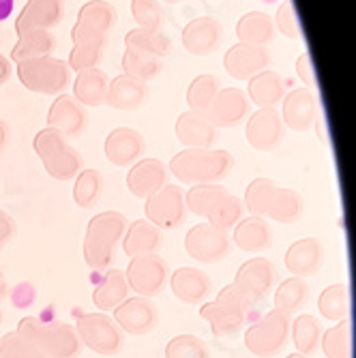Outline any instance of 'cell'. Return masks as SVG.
<instances>
[{
	"label": "cell",
	"mask_w": 356,
	"mask_h": 358,
	"mask_svg": "<svg viewBox=\"0 0 356 358\" xmlns=\"http://www.w3.org/2000/svg\"><path fill=\"white\" fill-rule=\"evenodd\" d=\"M127 217L118 210L97 213L84 234V262L92 271H108L116 257V249L127 230Z\"/></svg>",
	"instance_id": "cell-1"
},
{
	"label": "cell",
	"mask_w": 356,
	"mask_h": 358,
	"mask_svg": "<svg viewBox=\"0 0 356 358\" xmlns=\"http://www.w3.org/2000/svg\"><path fill=\"white\" fill-rule=\"evenodd\" d=\"M234 168V159L228 150L213 148H185L168 164V172L180 185H206L219 182Z\"/></svg>",
	"instance_id": "cell-2"
},
{
	"label": "cell",
	"mask_w": 356,
	"mask_h": 358,
	"mask_svg": "<svg viewBox=\"0 0 356 358\" xmlns=\"http://www.w3.org/2000/svg\"><path fill=\"white\" fill-rule=\"evenodd\" d=\"M15 331L30 339L37 348H41L48 358H78L82 352V341L76 333V327H71V324H45L39 317L28 315L17 322Z\"/></svg>",
	"instance_id": "cell-3"
},
{
	"label": "cell",
	"mask_w": 356,
	"mask_h": 358,
	"mask_svg": "<svg viewBox=\"0 0 356 358\" xmlns=\"http://www.w3.org/2000/svg\"><path fill=\"white\" fill-rule=\"evenodd\" d=\"M35 152L41 159V164L45 168V172L60 180V182H67L73 180L80 170H82V155L69 144V140L64 138L60 131L56 129H41V131L35 136Z\"/></svg>",
	"instance_id": "cell-4"
},
{
	"label": "cell",
	"mask_w": 356,
	"mask_h": 358,
	"mask_svg": "<svg viewBox=\"0 0 356 358\" xmlns=\"http://www.w3.org/2000/svg\"><path fill=\"white\" fill-rule=\"evenodd\" d=\"M17 76L28 90L41 94H62L71 86V69L67 60L54 56L17 62Z\"/></svg>",
	"instance_id": "cell-5"
},
{
	"label": "cell",
	"mask_w": 356,
	"mask_h": 358,
	"mask_svg": "<svg viewBox=\"0 0 356 358\" xmlns=\"http://www.w3.org/2000/svg\"><path fill=\"white\" fill-rule=\"evenodd\" d=\"M290 324H292V317L279 309H271L247 329L245 348L257 358L279 356L290 341Z\"/></svg>",
	"instance_id": "cell-6"
},
{
	"label": "cell",
	"mask_w": 356,
	"mask_h": 358,
	"mask_svg": "<svg viewBox=\"0 0 356 358\" xmlns=\"http://www.w3.org/2000/svg\"><path fill=\"white\" fill-rule=\"evenodd\" d=\"M76 333L90 352L99 356H116L124 345V333L110 313H84L76 324Z\"/></svg>",
	"instance_id": "cell-7"
},
{
	"label": "cell",
	"mask_w": 356,
	"mask_h": 358,
	"mask_svg": "<svg viewBox=\"0 0 356 358\" xmlns=\"http://www.w3.org/2000/svg\"><path fill=\"white\" fill-rule=\"evenodd\" d=\"M116 22L118 13L114 5L106 0H90L78 13V22L71 30V41L73 45H106V39Z\"/></svg>",
	"instance_id": "cell-8"
},
{
	"label": "cell",
	"mask_w": 356,
	"mask_h": 358,
	"mask_svg": "<svg viewBox=\"0 0 356 358\" xmlns=\"http://www.w3.org/2000/svg\"><path fill=\"white\" fill-rule=\"evenodd\" d=\"M122 273H124L129 289L136 292V296H144V299L159 296L170 279V266L164 259V255H159V253L131 257L127 271Z\"/></svg>",
	"instance_id": "cell-9"
},
{
	"label": "cell",
	"mask_w": 356,
	"mask_h": 358,
	"mask_svg": "<svg viewBox=\"0 0 356 358\" xmlns=\"http://www.w3.org/2000/svg\"><path fill=\"white\" fill-rule=\"evenodd\" d=\"M185 251L189 257L202 264H217L232 251V238L228 232L217 230L208 221L196 223L185 236Z\"/></svg>",
	"instance_id": "cell-10"
},
{
	"label": "cell",
	"mask_w": 356,
	"mask_h": 358,
	"mask_svg": "<svg viewBox=\"0 0 356 358\" xmlns=\"http://www.w3.org/2000/svg\"><path fill=\"white\" fill-rule=\"evenodd\" d=\"M146 221L157 225L159 230H174L187 219L185 191L178 185H166L144 200Z\"/></svg>",
	"instance_id": "cell-11"
},
{
	"label": "cell",
	"mask_w": 356,
	"mask_h": 358,
	"mask_svg": "<svg viewBox=\"0 0 356 358\" xmlns=\"http://www.w3.org/2000/svg\"><path fill=\"white\" fill-rule=\"evenodd\" d=\"M112 317L124 335L142 337L159 324V309L152 299L129 296L112 311Z\"/></svg>",
	"instance_id": "cell-12"
},
{
	"label": "cell",
	"mask_w": 356,
	"mask_h": 358,
	"mask_svg": "<svg viewBox=\"0 0 356 358\" xmlns=\"http://www.w3.org/2000/svg\"><path fill=\"white\" fill-rule=\"evenodd\" d=\"M245 138L251 148L260 152L275 150L285 138V124L277 108H257V112L247 120Z\"/></svg>",
	"instance_id": "cell-13"
},
{
	"label": "cell",
	"mask_w": 356,
	"mask_h": 358,
	"mask_svg": "<svg viewBox=\"0 0 356 358\" xmlns=\"http://www.w3.org/2000/svg\"><path fill=\"white\" fill-rule=\"evenodd\" d=\"M234 283L253 303H260L277 285V268L269 257H262V255L251 257L247 262H243L241 268L236 271Z\"/></svg>",
	"instance_id": "cell-14"
},
{
	"label": "cell",
	"mask_w": 356,
	"mask_h": 358,
	"mask_svg": "<svg viewBox=\"0 0 356 358\" xmlns=\"http://www.w3.org/2000/svg\"><path fill=\"white\" fill-rule=\"evenodd\" d=\"M106 159L116 168H131L146 152L144 136L131 127H116L104 142Z\"/></svg>",
	"instance_id": "cell-15"
},
{
	"label": "cell",
	"mask_w": 356,
	"mask_h": 358,
	"mask_svg": "<svg viewBox=\"0 0 356 358\" xmlns=\"http://www.w3.org/2000/svg\"><path fill=\"white\" fill-rule=\"evenodd\" d=\"M271 54L264 45L236 43L223 56V67L234 80H249L269 67Z\"/></svg>",
	"instance_id": "cell-16"
},
{
	"label": "cell",
	"mask_w": 356,
	"mask_h": 358,
	"mask_svg": "<svg viewBox=\"0 0 356 358\" xmlns=\"http://www.w3.org/2000/svg\"><path fill=\"white\" fill-rule=\"evenodd\" d=\"M168 176H170L168 166L161 159H155V157L140 159L127 174V189L131 191L136 198L146 200L148 195H152L155 191L168 185Z\"/></svg>",
	"instance_id": "cell-17"
},
{
	"label": "cell",
	"mask_w": 356,
	"mask_h": 358,
	"mask_svg": "<svg viewBox=\"0 0 356 358\" xmlns=\"http://www.w3.org/2000/svg\"><path fill=\"white\" fill-rule=\"evenodd\" d=\"M325 262V247L315 236H305L292 243L285 251V268L292 277H313Z\"/></svg>",
	"instance_id": "cell-18"
},
{
	"label": "cell",
	"mask_w": 356,
	"mask_h": 358,
	"mask_svg": "<svg viewBox=\"0 0 356 358\" xmlns=\"http://www.w3.org/2000/svg\"><path fill=\"white\" fill-rule=\"evenodd\" d=\"M223 39V28L219 20L211 15H202L191 20L183 30V45L193 56H208L213 54Z\"/></svg>",
	"instance_id": "cell-19"
},
{
	"label": "cell",
	"mask_w": 356,
	"mask_h": 358,
	"mask_svg": "<svg viewBox=\"0 0 356 358\" xmlns=\"http://www.w3.org/2000/svg\"><path fill=\"white\" fill-rule=\"evenodd\" d=\"M170 287L174 296L185 305H202L211 296L213 281L211 277L196 268V266H183L170 275Z\"/></svg>",
	"instance_id": "cell-20"
},
{
	"label": "cell",
	"mask_w": 356,
	"mask_h": 358,
	"mask_svg": "<svg viewBox=\"0 0 356 358\" xmlns=\"http://www.w3.org/2000/svg\"><path fill=\"white\" fill-rule=\"evenodd\" d=\"M48 127L60 131L64 138H80L86 129V112L73 94H58L48 112Z\"/></svg>",
	"instance_id": "cell-21"
},
{
	"label": "cell",
	"mask_w": 356,
	"mask_h": 358,
	"mask_svg": "<svg viewBox=\"0 0 356 358\" xmlns=\"http://www.w3.org/2000/svg\"><path fill=\"white\" fill-rule=\"evenodd\" d=\"M249 114V99L241 88H219L208 110V120L215 127H236Z\"/></svg>",
	"instance_id": "cell-22"
},
{
	"label": "cell",
	"mask_w": 356,
	"mask_h": 358,
	"mask_svg": "<svg viewBox=\"0 0 356 358\" xmlns=\"http://www.w3.org/2000/svg\"><path fill=\"white\" fill-rule=\"evenodd\" d=\"M318 112V99L309 88L290 90L281 101V120L294 131H307L313 124Z\"/></svg>",
	"instance_id": "cell-23"
},
{
	"label": "cell",
	"mask_w": 356,
	"mask_h": 358,
	"mask_svg": "<svg viewBox=\"0 0 356 358\" xmlns=\"http://www.w3.org/2000/svg\"><path fill=\"white\" fill-rule=\"evenodd\" d=\"M64 20V7L60 0H28L15 20L17 35L26 30H50Z\"/></svg>",
	"instance_id": "cell-24"
},
{
	"label": "cell",
	"mask_w": 356,
	"mask_h": 358,
	"mask_svg": "<svg viewBox=\"0 0 356 358\" xmlns=\"http://www.w3.org/2000/svg\"><path fill=\"white\" fill-rule=\"evenodd\" d=\"M176 138L187 148H213L217 140V127L208 120V116L198 112H183L174 124Z\"/></svg>",
	"instance_id": "cell-25"
},
{
	"label": "cell",
	"mask_w": 356,
	"mask_h": 358,
	"mask_svg": "<svg viewBox=\"0 0 356 358\" xmlns=\"http://www.w3.org/2000/svg\"><path fill=\"white\" fill-rule=\"evenodd\" d=\"M122 253L127 257H138L146 253H159L164 247V230H159L146 219H138L127 225V230L120 241Z\"/></svg>",
	"instance_id": "cell-26"
},
{
	"label": "cell",
	"mask_w": 356,
	"mask_h": 358,
	"mask_svg": "<svg viewBox=\"0 0 356 358\" xmlns=\"http://www.w3.org/2000/svg\"><path fill=\"white\" fill-rule=\"evenodd\" d=\"M232 243L245 253H264L273 245L271 223L255 215L243 217L232 230Z\"/></svg>",
	"instance_id": "cell-27"
},
{
	"label": "cell",
	"mask_w": 356,
	"mask_h": 358,
	"mask_svg": "<svg viewBox=\"0 0 356 358\" xmlns=\"http://www.w3.org/2000/svg\"><path fill=\"white\" fill-rule=\"evenodd\" d=\"M148 99V86L146 82H140L136 78H129L124 73L116 76L106 94V103L116 108V110H138L146 103Z\"/></svg>",
	"instance_id": "cell-28"
},
{
	"label": "cell",
	"mask_w": 356,
	"mask_h": 358,
	"mask_svg": "<svg viewBox=\"0 0 356 358\" xmlns=\"http://www.w3.org/2000/svg\"><path fill=\"white\" fill-rule=\"evenodd\" d=\"M129 285L124 273L118 268H108L92 292V303L101 313H112L124 299H129Z\"/></svg>",
	"instance_id": "cell-29"
},
{
	"label": "cell",
	"mask_w": 356,
	"mask_h": 358,
	"mask_svg": "<svg viewBox=\"0 0 356 358\" xmlns=\"http://www.w3.org/2000/svg\"><path fill=\"white\" fill-rule=\"evenodd\" d=\"M249 101L257 108H277L285 96V82L277 71H260L249 78Z\"/></svg>",
	"instance_id": "cell-30"
},
{
	"label": "cell",
	"mask_w": 356,
	"mask_h": 358,
	"mask_svg": "<svg viewBox=\"0 0 356 358\" xmlns=\"http://www.w3.org/2000/svg\"><path fill=\"white\" fill-rule=\"evenodd\" d=\"M303 210H305V200L299 191L287 189V187H277L264 219H271L281 225H290V223H297L303 217Z\"/></svg>",
	"instance_id": "cell-31"
},
{
	"label": "cell",
	"mask_w": 356,
	"mask_h": 358,
	"mask_svg": "<svg viewBox=\"0 0 356 358\" xmlns=\"http://www.w3.org/2000/svg\"><path fill=\"white\" fill-rule=\"evenodd\" d=\"M110 78L101 69H88L78 73L73 82V96L78 103L86 108H99L106 103V94H108Z\"/></svg>",
	"instance_id": "cell-32"
},
{
	"label": "cell",
	"mask_w": 356,
	"mask_h": 358,
	"mask_svg": "<svg viewBox=\"0 0 356 358\" xmlns=\"http://www.w3.org/2000/svg\"><path fill=\"white\" fill-rule=\"evenodd\" d=\"M322 333H325L322 322L311 313H301L290 324V341L294 343L297 352L305 356H313L320 350Z\"/></svg>",
	"instance_id": "cell-33"
},
{
	"label": "cell",
	"mask_w": 356,
	"mask_h": 358,
	"mask_svg": "<svg viewBox=\"0 0 356 358\" xmlns=\"http://www.w3.org/2000/svg\"><path fill=\"white\" fill-rule=\"evenodd\" d=\"M17 43L11 50V62H24L41 56H52L56 39L50 30H26L17 35Z\"/></svg>",
	"instance_id": "cell-34"
},
{
	"label": "cell",
	"mask_w": 356,
	"mask_h": 358,
	"mask_svg": "<svg viewBox=\"0 0 356 358\" xmlns=\"http://www.w3.org/2000/svg\"><path fill=\"white\" fill-rule=\"evenodd\" d=\"M236 35L241 43L266 45L275 37V24L264 11H249L236 24Z\"/></svg>",
	"instance_id": "cell-35"
},
{
	"label": "cell",
	"mask_w": 356,
	"mask_h": 358,
	"mask_svg": "<svg viewBox=\"0 0 356 358\" xmlns=\"http://www.w3.org/2000/svg\"><path fill=\"white\" fill-rule=\"evenodd\" d=\"M307 301H309V285L301 277H287L275 287V296H273L275 309L283 311L290 317L299 313L307 305Z\"/></svg>",
	"instance_id": "cell-36"
},
{
	"label": "cell",
	"mask_w": 356,
	"mask_h": 358,
	"mask_svg": "<svg viewBox=\"0 0 356 358\" xmlns=\"http://www.w3.org/2000/svg\"><path fill=\"white\" fill-rule=\"evenodd\" d=\"M230 191L219 182H206V185H191L185 193L187 213H193L196 217L206 219L211 210L228 195Z\"/></svg>",
	"instance_id": "cell-37"
},
{
	"label": "cell",
	"mask_w": 356,
	"mask_h": 358,
	"mask_svg": "<svg viewBox=\"0 0 356 358\" xmlns=\"http://www.w3.org/2000/svg\"><path fill=\"white\" fill-rule=\"evenodd\" d=\"M320 348L327 358H352L354 341H352V320H339L329 331L322 333Z\"/></svg>",
	"instance_id": "cell-38"
},
{
	"label": "cell",
	"mask_w": 356,
	"mask_h": 358,
	"mask_svg": "<svg viewBox=\"0 0 356 358\" xmlns=\"http://www.w3.org/2000/svg\"><path fill=\"white\" fill-rule=\"evenodd\" d=\"M124 48L129 50H138L157 58H164L170 54V39L164 35L161 30H146V28H134L127 32L124 37Z\"/></svg>",
	"instance_id": "cell-39"
},
{
	"label": "cell",
	"mask_w": 356,
	"mask_h": 358,
	"mask_svg": "<svg viewBox=\"0 0 356 358\" xmlns=\"http://www.w3.org/2000/svg\"><path fill=\"white\" fill-rule=\"evenodd\" d=\"M318 311L329 322H339L350 315V292L346 283H333L325 287L318 299Z\"/></svg>",
	"instance_id": "cell-40"
},
{
	"label": "cell",
	"mask_w": 356,
	"mask_h": 358,
	"mask_svg": "<svg viewBox=\"0 0 356 358\" xmlns=\"http://www.w3.org/2000/svg\"><path fill=\"white\" fill-rule=\"evenodd\" d=\"M200 315L211 324V329H213V333H215L217 337H232V335H236L238 331H243L245 322H247L245 315H236V313L225 311V309L219 307L215 301L202 303Z\"/></svg>",
	"instance_id": "cell-41"
},
{
	"label": "cell",
	"mask_w": 356,
	"mask_h": 358,
	"mask_svg": "<svg viewBox=\"0 0 356 358\" xmlns=\"http://www.w3.org/2000/svg\"><path fill=\"white\" fill-rule=\"evenodd\" d=\"M219 80L211 73H202L193 80L187 88V106L191 112H198V114H208L215 96L219 92Z\"/></svg>",
	"instance_id": "cell-42"
},
{
	"label": "cell",
	"mask_w": 356,
	"mask_h": 358,
	"mask_svg": "<svg viewBox=\"0 0 356 358\" xmlns=\"http://www.w3.org/2000/svg\"><path fill=\"white\" fill-rule=\"evenodd\" d=\"M104 193V176L99 174V170L92 168H82L80 174L76 176L73 182V202L80 208H92L97 206Z\"/></svg>",
	"instance_id": "cell-43"
},
{
	"label": "cell",
	"mask_w": 356,
	"mask_h": 358,
	"mask_svg": "<svg viewBox=\"0 0 356 358\" xmlns=\"http://www.w3.org/2000/svg\"><path fill=\"white\" fill-rule=\"evenodd\" d=\"M122 69H124V76H129V78H136L140 82H148L164 71V64H161V58H157V56L124 48Z\"/></svg>",
	"instance_id": "cell-44"
},
{
	"label": "cell",
	"mask_w": 356,
	"mask_h": 358,
	"mask_svg": "<svg viewBox=\"0 0 356 358\" xmlns=\"http://www.w3.org/2000/svg\"><path fill=\"white\" fill-rule=\"evenodd\" d=\"M279 185L271 178H253L249 185H247V191H245V198H243V204H245V210H249V215H255V217H264L266 215V208L271 204V198L273 193Z\"/></svg>",
	"instance_id": "cell-45"
},
{
	"label": "cell",
	"mask_w": 356,
	"mask_h": 358,
	"mask_svg": "<svg viewBox=\"0 0 356 358\" xmlns=\"http://www.w3.org/2000/svg\"><path fill=\"white\" fill-rule=\"evenodd\" d=\"M245 217V204L236 195L228 193L225 198L211 210V215L206 217V221L211 225H215L221 232H230L234 230V225Z\"/></svg>",
	"instance_id": "cell-46"
},
{
	"label": "cell",
	"mask_w": 356,
	"mask_h": 358,
	"mask_svg": "<svg viewBox=\"0 0 356 358\" xmlns=\"http://www.w3.org/2000/svg\"><path fill=\"white\" fill-rule=\"evenodd\" d=\"M0 358H48V356L30 339H26L17 331H11L5 337H0Z\"/></svg>",
	"instance_id": "cell-47"
},
{
	"label": "cell",
	"mask_w": 356,
	"mask_h": 358,
	"mask_svg": "<svg viewBox=\"0 0 356 358\" xmlns=\"http://www.w3.org/2000/svg\"><path fill=\"white\" fill-rule=\"evenodd\" d=\"M131 13L138 22V28L146 30H161L166 22L164 7L159 0H131Z\"/></svg>",
	"instance_id": "cell-48"
},
{
	"label": "cell",
	"mask_w": 356,
	"mask_h": 358,
	"mask_svg": "<svg viewBox=\"0 0 356 358\" xmlns=\"http://www.w3.org/2000/svg\"><path fill=\"white\" fill-rule=\"evenodd\" d=\"M166 358H211V354L200 337L176 335L166 345Z\"/></svg>",
	"instance_id": "cell-49"
},
{
	"label": "cell",
	"mask_w": 356,
	"mask_h": 358,
	"mask_svg": "<svg viewBox=\"0 0 356 358\" xmlns=\"http://www.w3.org/2000/svg\"><path fill=\"white\" fill-rule=\"evenodd\" d=\"M215 303H217L219 307H223L225 311L236 313V315H245V317H247V313H249V311L253 309V305H255L234 281L228 283V285H225V287L219 292L217 299H215Z\"/></svg>",
	"instance_id": "cell-50"
},
{
	"label": "cell",
	"mask_w": 356,
	"mask_h": 358,
	"mask_svg": "<svg viewBox=\"0 0 356 358\" xmlns=\"http://www.w3.org/2000/svg\"><path fill=\"white\" fill-rule=\"evenodd\" d=\"M104 50L106 45H73L71 54H69V69L71 71H88V69H97V64L104 58Z\"/></svg>",
	"instance_id": "cell-51"
},
{
	"label": "cell",
	"mask_w": 356,
	"mask_h": 358,
	"mask_svg": "<svg viewBox=\"0 0 356 358\" xmlns=\"http://www.w3.org/2000/svg\"><path fill=\"white\" fill-rule=\"evenodd\" d=\"M277 30L281 32L283 37L287 39H301V24H299V17L294 13V7L290 0H283L279 5L277 13H275V22Z\"/></svg>",
	"instance_id": "cell-52"
},
{
	"label": "cell",
	"mask_w": 356,
	"mask_h": 358,
	"mask_svg": "<svg viewBox=\"0 0 356 358\" xmlns=\"http://www.w3.org/2000/svg\"><path fill=\"white\" fill-rule=\"evenodd\" d=\"M297 73L299 78L303 80V84H307V88H313L318 86V80H315V71H313V64H311V56L305 52L297 58Z\"/></svg>",
	"instance_id": "cell-53"
},
{
	"label": "cell",
	"mask_w": 356,
	"mask_h": 358,
	"mask_svg": "<svg viewBox=\"0 0 356 358\" xmlns=\"http://www.w3.org/2000/svg\"><path fill=\"white\" fill-rule=\"evenodd\" d=\"M15 236V219L0 208V249H5Z\"/></svg>",
	"instance_id": "cell-54"
},
{
	"label": "cell",
	"mask_w": 356,
	"mask_h": 358,
	"mask_svg": "<svg viewBox=\"0 0 356 358\" xmlns=\"http://www.w3.org/2000/svg\"><path fill=\"white\" fill-rule=\"evenodd\" d=\"M11 73H13V62L7 56L0 54V86L11 78Z\"/></svg>",
	"instance_id": "cell-55"
},
{
	"label": "cell",
	"mask_w": 356,
	"mask_h": 358,
	"mask_svg": "<svg viewBox=\"0 0 356 358\" xmlns=\"http://www.w3.org/2000/svg\"><path fill=\"white\" fill-rule=\"evenodd\" d=\"M9 142H11V127L5 120H0V155L7 150Z\"/></svg>",
	"instance_id": "cell-56"
},
{
	"label": "cell",
	"mask_w": 356,
	"mask_h": 358,
	"mask_svg": "<svg viewBox=\"0 0 356 358\" xmlns=\"http://www.w3.org/2000/svg\"><path fill=\"white\" fill-rule=\"evenodd\" d=\"M15 7V0H0V24L7 22V17L13 13Z\"/></svg>",
	"instance_id": "cell-57"
},
{
	"label": "cell",
	"mask_w": 356,
	"mask_h": 358,
	"mask_svg": "<svg viewBox=\"0 0 356 358\" xmlns=\"http://www.w3.org/2000/svg\"><path fill=\"white\" fill-rule=\"evenodd\" d=\"M7 294V281H5V275H3V268H0V299Z\"/></svg>",
	"instance_id": "cell-58"
},
{
	"label": "cell",
	"mask_w": 356,
	"mask_h": 358,
	"mask_svg": "<svg viewBox=\"0 0 356 358\" xmlns=\"http://www.w3.org/2000/svg\"><path fill=\"white\" fill-rule=\"evenodd\" d=\"M285 358H309V356H305V354H301V352H292V354H287Z\"/></svg>",
	"instance_id": "cell-59"
},
{
	"label": "cell",
	"mask_w": 356,
	"mask_h": 358,
	"mask_svg": "<svg viewBox=\"0 0 356 358\" xmlns=\"http://www.w3.org/2000/svg\"><path fill=\"white\" fill-rule=\"evenodd\" d=\"M262 3H266V5H273V3H277V0H262Z\"/></svg>",
	"instance_id": "cell-60"
},
{
	"label": "cell",
	"mask_w": 356,
	"mask_h": 358,
	"mask_svg": "<svg viewBox=\"0 0 356 358\" xmlns=\"http://www.w3.org/2000/svg\"><path fill=\"white\" fill-rule=\"evenodd\" d=\"M166 3H180V0H166Z\"/></svg>",
	"instance_id": "cell-61"
},
{
	"label": "cell",
	"mask_w": 356,
	"mask_h": 358,
	"mask_svg": "<svg viewBox=\"0 0 356 358\" xmlns=\"http://www.w3.org/2000/svg\"><path fill=\"white\" fill-rule=\"evenodd\" d=\"M0 320H3V315H0Z\"/></svg>",
	"instance_id": "cell-62"
},
{
	"label": "cell",
	"mask_w": 356,
	"mask_h": 358,
	"mask_svg": "<svg viewBox=\"0 0 356 358\" xmlns=\"http://www.w3.org/2000/svg\"><path fill=\"white\" fill-rule=\"evenodd\" d=\"M60 3H62V0H60Z\"/></svg>",
	"instance_id": "cell-63"
}]
</instances>
